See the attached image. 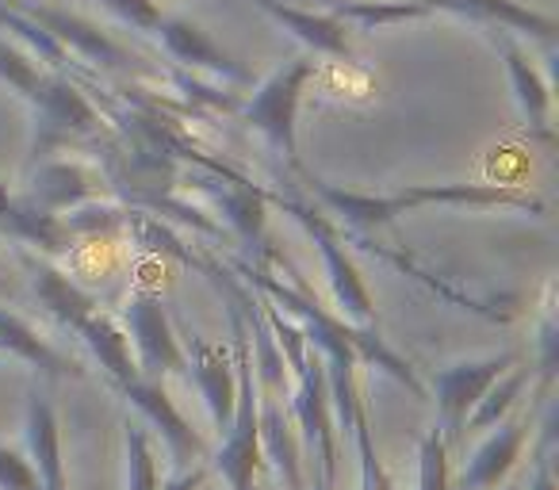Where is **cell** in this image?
Here are the masks:
<instances>
[{
    "label": "cell",
    "mask_w": 559,
    "mask_h": 490,
    "mask_svg": "<svg viewBox=\"0 0 559 490\" xmlns=\"http://www.w3.org/2000/svg\"><path fill=\"white\" fill-rule=\"evenodd\" d=\"M123 459H127V479L123 490H157L162 487V467H157L154 433L142 426L139 418H127L123 426Z\"/></svg>",
    "instance_id": "25"
},
{
    "label": "cell",
    "mask_w": 559,
    "mask_h": 490,
    "mask_svg": "<svg viewBox=\"0 0 559 490\" xmlns=\"http://www.w3.org/2000/svg\"><path fill=\"white\" fill-rule=\"evenodd\" d=\"M426 12H452L460 20H472L479 27H506V32L536 35V39H556V24L540 12L525 9L518 0H414Z\"/></svg>",
    "instance_id": "18"
},
{
    "label": "cell",
    "mask_w": 559,
    "mask_h": 490,
    "mask_svg": "<svg viewBox=\"0 0 559 490\" xmlns=\"http://www.w3.org/2000/svg\"><path fill=\"white\" fill-rule=\"evenodd\" d=\"M20 12L32 16L39 27H47V32L70 50L78 65H96V70H116V73L139 70L142 58L131 55L127 47H119L116 39H108V35H104L100 27L88 24V20L70 16V12H62V9H43V4L39 9H35V4H24Z\"/></svg>",
    "instance_id": "12"
},
{
    "label": "cell",
    "mask_w": 559,
    "mask_h": 490,
    "mask_svg": "<svg viewBox=\"0 0 559 490\" xmlns=\"http://www.w3.org/2000/svg\"><path fill=\"white\" fill-rule=\"evenodd\" d=\"M487 35L506 62V77H510L513 100H518V111H521V119H525V127L540 142H551V85H548V77H544V73L533 65V58L521 50V43L513 39V32H506V27H487Z\"/></svg>",
    "instance_id": "14"
},
{
    "label": "cell",
    "mask_w": 559,
    "mask_h": 490,
    "mask_svg": "<svg viewBox=\"0 0 559 490\" xmlns=\"http://www.w3.org/2000/svg\"><path fill=\"white\" fill-rule=\"evenodd\" d=\"M311 195L353 230H380L421 207H513L544 215V200L510 184H403L395 192H349L307 177Z\"/></svg>",
    "instance_id": "1"
},
{
    "label": "cell",
    "mask_w": 559,
    "mask_h": 490,
    "mask_svg": "<svg viewBox=\"0 0 559 490\" xmlns=\"http://www.w3.org/2000/svg\"><path fill=\"white\" fill-rule=\"evenodd\" d=\"M24 456L32 459L35 475H39L43 490H70L66 479V459H62V421L43 387L27 391L24 403Z\"/></svg>",
    "instance_id": "15"
},
{
    "label": "cell",
    "mask_w": 559,
    "mask_h": 490,
    "mask_svg": "<svg viewBox=\"0 0 559 490\" xmlns=\"http://www.w3.org/2000/svg\"><path fill=\"white\" fill-rule=\"evenodd\" d=\"M215 203L226 215V223H230V230L238 234L241 246L253 250V258H272L264 250L269 215H264V195L257 188H249L246 180H223V188H215Z\"/></svg>",
    "instance_id": "22"
},
{
    "label": "cell",
    "mask_w": 559,
    "mask_h": 490,
    "mask_svg": "<svg viewBox=\"0 0 559 490\" xmlns=\"http://www.w3.org/2000/svg\"><path fill=\"white\" fill-rule=\"evenodd\" d=\"M257 433H261V459L272 487L307 490L304 444H299V429L292 421L288 395L257 391Z\"/></svg>",
    "instance_id": "9"
},
{
    "label": "cell",
    "mask_w": 559,
    "mask_h": 490,
    "mask_svg": "<svg viewBox=\"0 0 559 490\" xmlns=\"http://www.w3.org/2000/svg\"><path fill=\"white\" fill-rule=\"evenodd\" d=\"M157 39H162L165 55H169L185 73H192V77L223 81V88L226 85H241V88L253 85V77H249L246 65L234 62V58L226 55V50L218 47V43L211 39L200 24H192V20L165 16L162 27H157Z\"/></svg>",
    "instance_id": "11"
},
{
    "label": "cell",
    "mask_w": 559,
    "mask_h": 490,
    "mask_svg": "<svg viewBox=\"0 0 559 490\" xmlns=\"http://www.w3.org/2000/svg\"><path fill=\"white\" fill-rule=\"evenodd\" d=\"M257 9L269 20H276L284 32H292L307 50L326 58H353V32L334 20L330 12H314L304 9V4H292V0H257Z\"/></svg>",
    "instance_id": "17"
},
{
    "label": "cell",
    "mask_w": 559,
    "mask_h": 490,
    "mask_svg": "<svg viewBox=\"0 0 559 490\" xmlns=\"http://www.w3.org/2000/svg\"><path fill=\"white\" fill-rule=\"evenodd\" d=\"M528 383H533V372H528V368H510L506 375H498V380L487 387V395L475 403V410L467 414V429L502 426V421L513 414V406L521 403V395L528 391Z\"/></svg>",
    "instance_id": "24"
},
{
    "label": "cell",
    "mask_w": 559,
    "mask_h": 490,
    "mask_svg": "<svg viewBox=\"0 0 559 490\" xmlns=\"http://www.w3.org/2000/svg\"><path fill=\"white\" fill-rule=\"evenodd\" d=\"M510 368H518V352H498V357H483V360H460L449 364L433 375V406H437V421L433 426L449 437V444H456L467 429V414L475 410L487 387L506 375Z\"/></svg>",
    "instance_id": "8"
},
{
    "label": "cell",
    "mask_w": 559,
    "mask_h": 490,
    "mask_svg": "<svg viewBox=\"0 0 559 490\" xmlns=\"http://www.w3.org/2000/svg\"><path fill=\"white\" fill-rule=\"evenodd\" d=\"M100 111L96 104L81 93V85L62 73H50L47 85L32 100V165L62 154L66 146H78L85 139L100 134Z\"/></svg>",
    "instance_id": "3"
},
{
    "label": "cell",
    "mask_w": 559,
    "mask_h": 490,
    "mask_svg": "<svg viewBox=\"0 0 559 490\" xmlns=\"http://www.w3.org/2000/svg\"><path fill=\"white\" fill-rule=\"evenodd\" d=\"M536 433V414H513L502 426L487 429L483 444L472 452V459L464 464V471L452 479V490H498L506 487V479L513 475V467L521 464L528 441Z\"/></svg>",
    "instance_id": "10"
},
{
    "label": "cell",
    "mask_w": 559,
    "mask_h": 490,
    "mask_svg": "<svg viewBox=\"0 0 559 490\" xmlns=\"http://www.w3.org/2000/svg\"><path fill=\"white\" fill-rule=\"evenodd\" d=\"M284 203V200H280ZM292 215L299 218L311 241L319 246L322 253V268H326V284H330V296H334V307L349 326H360V330H372L376 326V307H372V296H368V284L360 276V268L353 265V258L345 253V241L337 234V226L330 223L326 215L319 211L304 207V203H284Z\"/></svg>",
    "instance_id": "5"
},
{
    "label": "cell",
    "mask_w": 559,
    "mask_h": 490,
    "mask_svg": "<svg viewBox=\"0 0 559 490\" xmlns=\"http://www.w3.org/2000/svg\"><path fill=\"white\" fill-rule=\"evenodd\" d=\"M119 322H123L127 337H131L134 364H139L142 375H150V380H169V375L188 380L185 345H180L169 311H165V299L157 291H131Z\"/></svg>",
    "instance_id": "4"
},
{
    "label": "cell",
    "mask_w": 559,
    "mask_h": 490,
    "mask_svg": "<svg viewBox=\"0 0 559 490\" xmlns=\"http://www.w3.org/2000/svg\"><path fill=\"white\" fill-rule=\"evenodd\" d=\"M104 4H108L111 16H119L127 27H134L142 35H157V27L165 20V12L157 9V0H104Z\"/></svg>",
    "instance_id": "30"
},
{
    "label": "cell",
    "mask_w": 559,
    "mask_h": 490,
    "mask_svg": "<svg viewBox=\"0 0 559 490\" xmlns=\"http://www.w3.org/2000/svg\"><path fill=\"white\" fill-rule=\"evenodd\" d=\"M47 77L50 73L43 70L27 50H20L16 43H9V39H0V81H4V85H12L32 104L35 96H39V88L47 85Z\"/></svg>",
    "instance_id": "26"
},
{
    "label": "cell",
    "mask_w": 559,
    "mask_h": 490,
    "mask_svg": "<svg viewBox=\"0 0 559 490\" xmlns=\"http://www.w3.org/2000/svg\"><path fill=\"white\" fill-rule=\"evenodd\" d=\"M24 265H27V276H32L35 299H39V303L55 314V322L62 330L78 334V330L85 326L88 314L100 311L96 296H88L81 284H73L70 276H66L58 265H50L47 258H24Z\"/></svg>",
    "instance_id": "19"
},
{
    "label": "cell",
    "mask_w": 559,
    "mask_h": 490,
    "mask_svg": "<svg viewBox=\"0 0 559 490\" xmlns=\"http://www.w3.org/2000/svg\"><path fill=\"white\" fill-rule=\"evenodd\" d=\"M556 345H559V322L556 311L544 307L540 322H536V375H540V395H548V387L556 383Z\"/></svg>",
    "instance_id": "29"
},
{
    "label": "cell",
    "mask_w": 559,
    "mask_h": 490,
    "mask_svg": "<svg viewBox=\"0 0 559 490\" xmlns=\"http://www.w3.org/2000/svg\"><path fill=\"white\" fill-rule=\"evenodd\" d=\"M116 391L134 406V414H139L142 426H146L150 433L162 437V449L169 452V459H173V467H177V471H180V467L203 464V459L211 456L207 437H203L200 429H195L192 421L177 410L173 395L165 391V380H150V375L139 372L134 380L119 383Z\"/></svg>",
    "instance_id": "6"
},
{
    "label": "cell",
    "mask_w": 559,
    "mask_h": 490,
    "mask_svg": "<svg viewBox=\"0 0 559 490\" xmlns=\"http://www.w3.org/2000/svg\"><path fill=\"white\" fill-rule=\"evenodd\" d=\"M319 77V62L311 55H299L292 62H280L264 81H257L246 104H238L241 123H249L272 150L296 172H304L299 162V104L307 85Z\"/></svg>",
    "instance_id": "2"
},
{
    "label": "cell",
    "mask_w": 559,
    "mask_h": 490,
    "mask_svg": "<svg viewBox=\"0 0 559 490\" xmlns=\"http://www.w3.org/2000/svg\"><path fill=\"white\" fill-rule=\"evenodd\" d=\"M185 357H188V383L200 391L203 406H207L211 426L218 437L226 433L234 418V403H238V368H234V352L218 342H203V337L188 334Z\"/></svg>",
    "instance_id": "13"
},
{
    "label": "cell",
    "mask_w": 559,
    "mask_h": 490,
    "mask_svg": "<svg viewBox=\"0 0 559 490\" xmlns=\"http://www.w3.org/2000/svg\"><path fill=\"white\" fill-rule=\"evenodd\" d=\"M0 352H9V357L24 360L32 364L43 380H62V375H81V368L73 360H66L39 330L32 326L27 319L12 314L9 307H0Z\"/></svg>",
    "instance_id": "20"
},
{
    "label": "cell",
    "mask_w": 559,
    "mask_h": 490,
    "mask_svg": "<svg viewBox=\"0 0 559 490\" xmlns=\"http://www.w3.org/2000/svg\"><path fill=\"white\" fill-rule=\"evenodd\" d=\"M0 490H43L32 459L12 444H0Z\"/></svg>",
    "instance_id": "31"
},
{
    "label": "cell",
    "mask_w": 559,
    "mask_h": 490,
    "mask_svg": "<svg viewBox=\"0 0 559 490\" xmlns=\"http://www.w3.org/2000/svg\"><path fill=\"white\" fill-rule=\"evenodd\" d=\"M207 479H211V467H207V459H203V464H192V467H180V471H173L169 479H162V487H157V490H200Z\"/></svg>",
    "instance_id": "32"
},
{
    "label": "cell",
    "mask_w": 559,
    "mask_h": 490,
    "mask_svg": "<svg viewBox=\"0 0 559 490\" xmlns=\"http://www.w3.org/2000/svg\"><path fill=\"white\" fill-rule=\"evenodd\" d=\"M288 410L299 429L304 452H311V456L319 459L314 471L334 475L337 479V449H342V437H337V426H334L326 372H322V360L314 349L307 352L304 368L296 372V387L288 391Z\"/></svg>",
    "instance_id": "7"
},
{
    "label": "cell",
    "mask_w": 559,
    "mask_h": 490,
    "mask_svg": "<svg viewBox=\"0 0 559 490\" xmlns=\"http://www.w3.org/2000/svg\"><path fill=\"white\" fill-rule=\"evenodd\" d=\"M96 195H100V177L88 165L47 157V162L35 165L32 188H27L24 200L32 207L47 211V215H66V211H78L85 203H93Z\"/></svg>",
    "instance_id": "16"
},
{
    "label": "cell",
    "mask_w": 559,
    "mask_h": 490,
    "mask_svg": "<svg viewBox=\"0 0 559 490\" xmlns=\"http://www.w3.org/2000/svg\"><path fill=\"white\" fill-rule=\"evenodd\" d=\"M334 20H342L349 32H376V27L406 24V20L433 16L414 0H322Z\"/></svg>",
    "instance_id": "23"
},
{
    "label": "cell",
    "mask_w": 559,
    "mask_h": 490,
    "mask_svg": "<svg viewBox=\"0 0 559 490\" xmlns=\"http://www.w3.org/2000/svg\"><path fill=\"white\" fill-rule=\"evenodd\" d=\"M253 490H276V487H272V479L261 471V479H257V487H253Z\"/></svg>",
    "instance_id": "33"
},
{
    "label": "cell",
    "mask_w": 559,
    "mask_h": 490,
    "mask_svg": "<svg viewBox=\"0 0 559 490\" xmlns=\"http://www.w3.org/2000/svg\"><path fill=\"white\" fill-rule=\"evenodd\" d=\"M498 490H521V482H510V487H498Z\"/></svg>",
    "instance_id": "34"
},
{
    "label": "cell",
    "mask_w": 559,
    "mask_h": 490,
    "mask_svg": "<svg viewBox=\"0 0 559 490\" xmlns=\"http://www.w3.org/2000/svg\"><path fill=\"white\" fill-rule=\"evenodd\" d=\"M78 337L88 345V352L96 357V364L104 368V375L111 380V387L134 380L139 375V364H134V349L131 337H127L123 322L111 319L108 311H93L85 319V326L78 330Z\"/></svg>",
    "instance_id": "21"
},
{
    "label": "cell",
    "mask_w": 559,
    "mask_h": 490,
    "mask_svg": "<svg viewBox=\"0 0 559 490\" xmlns=\"http://www.w3.org/2000/svg\"><path fill=\"white\" fill-rule=\"evenodd\" d=\"M449 437L437 426H429L418 441V487L414 490H452V467H449Z\"/></svg>",
    "instance_id": "27"
},
{
    "label": "cell",
    "mask_w": 559,
    "mask_h": 490,
    "mask_svg": "<svg viewBox=\"0 0 559 490\" xmlns=\"http://www.w3.org/2000/svg\"><path fill=\"white\" fill-rule=\"evenodd\" d=\"M353 441H357V459H360V490H395V479L388 475V467L380 464V452H376L372 429H368V414L360 410L353 421Z\"/></svg>",
    "instance_id": "28"
},
{
    "label": "cell",
    "mask_w": 559,
    "mask_h": 490,
    "mask_svg": "<svg viewBox=\"0 0 559 490\" xmlns=\"http://www.w3.org/2000/svg\"><path fill=\"white\" fill-rule=\"evenodd\" d=\"M253 4H257V0H253Z\"/></svg>",
    "instance_id": "35"
}]
</instances>
